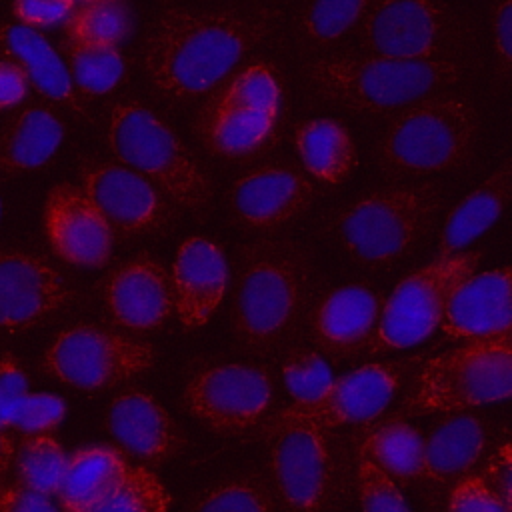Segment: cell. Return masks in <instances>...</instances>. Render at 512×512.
I'll use <instances>...</instances> for the list:
<instances>
[{
	"instance_id": "1",
	"label": "cell",
	"mask_w": 512,
	"mask_h": 512,
	"mask_svg": "<svg viewBox=\"0 0 512 512\" xmlns=\"http://www.w3.org/2000/svg\"><path fill=\"white\" fill-rule=\"evenodd\" d=\"M268 28L270 12L168 8L144 42L146 76L166 100H194L230 76Z\"/></svg>"
},
{
	"instance_id": "2",
	"label": "cell",
	"mask_w": 512,
	"mask_h": 512,
	"mask_svg": "<svg viewBox=\"0 0 512 512\" xmlns=\"http://www.w3.org/2000/svg\"><path fill=\"white\" fill-rule=\"evenodd\" d=\"M306 76L324 100L376 116L448 90L460 78V66L448 56L394 58L344 52L316 58L308 64Z\"/></svg>"
},
{
	"instance_id": "3",
	"label": "cell",
	"mask_w": 512,
	"mask_h": 512,
	"mask_svg": "<svg viewBox=\"0 0 512 512\" xmlns=\"http://www.w3.org/2000/svg\"><path fill=\"white\" fill-rule=\"evenodd\" d=\"M308 296L304 252L282 238H264L242 252L236 276L232 328L238 344L264 354L280 346L300 318Z\"/></svg>"
},
{
	"instance_id": "4",
	"label": "cell",
	"mask_w": 512,
	"mask_h": 512,
	"mask_svg": "<svg viewBox=\"0 0 512 512\" xmlns=\"http://www.w3.org/2000/svg\"><path fill=\"white\" fill-rule=\"evenodd\" d=\"M478 130L474 102L456 92H434L402 108L378 142L380 164L394 174L426 176L464 164Z\"/></svg>"
},
{
	"instance_id": "5",
	"label": "cell",
	"mask_w": 512,
	"mask_h": 512,
	"mask_svg": "<svg viewBox=\"0 0 512 512\" xmlns=\"http://www.w3.org/2000/svg\"><path fill=\"white\" fill-rule=\"evenodd\" d=\"M106 142L116 160L148 178L186 210L212 200V182L176 132L140 102H116L108 114Z\"/></svg>"
},
{
	"instance_id": "6",
	"label": "cell",
	"mask_w": 512,
	"mask_h": 512,
	"mask_svg": "<svg viewBox=\"0 0 512 512\" xmlns=\"http://www.w3.org/2000/svg\"><path fill=\"white\" fill-rule=\"evenodd\" d=\"M440 200V188L430 182L380 188L346 206L334 222V232L356 262L388 266L424 238Z\"/></svg>"
},
{
	"instance_id": "7",
	"label": "cell",
	"mask_w": 512,
	"mask_h": 512,
	"mask_svg": "<svg viewBox=\"0 0 512 512\" xmlns=\"http://www.w3.org/2000/svg\"><path fill=\"white\" fill-rule=\"evenodd\" d=\"M280 112V78L268 62L258 60L208 92L196 128L208 150L238 160L260 154L274 142Z\"/></svg>"
},
{
	"instance_id": "8",
	"label": "cell",
	"mask_w": 512,
	"mask_h": 512,
	"mask_svg": "<svg viewBox=\"0 0 512 512\" xmlns=\"http://www.w3.org/2000/svg\"><path fill=\"white\" fill-rule=\"evenodd\" d=\"M512 392L510 334L468 340L430 358L414 376L402 402L408 414L458 412L506 400Z\"/></svg>"
},
{
	"instance_id": "9",
	"label": "cell",
	"mask_w": 512,
	"mask_h": 512,
	"mask_svg": "<svg viewBox=\"0 0 512 512\" xmlns=\"http://www.w3.org/2000/svg\"><path fill=\"white\" fill-rule=\"evenodd\" d=\"M480 260L482 252L462 250L436 256L402 278L380 310L368 352L402 350L428 338L440 326L450 296L476 272Z\"/></svg>"
},
{
	"instance_id": "10",
	"label": "cell",
	"mask_w": 512,
	"mask_h": 512,
	"mask_svg": "<svg viewBox=\"0 0 512 512\" xmlns=\"http://www.w3.org/2000/svg\"><path fill=\"white\" fill-rule=\"evenodd\" d=\"M44 370L78 390H104L122 384L154 364V348L94 324L64 328L44 352Z\"/></svg>"
},
{
	"instance_id": "11",
	"label": "cell",
	"mask_w": 512,
	"mask_h": 512,
	"mask_svg": "<svg viewBox=\"0 0 512 512\" xmlns=\"http://www.w3.org/2000/svg\"><path fill=\"white\" fill-rule=\"evenodd\" d=\"M266 450L284 512H322L330 482L326 430L280 410L268 424Z\"/></svg>"
},
{
	"instance_id": "12",
	"label": "cell",
	"mask_w": 512,
	"mask_h": 512,
	"mask_svg": "<svg viewBox=\"0 0 512 512\" xmlns=\"http://www.w3.org/2000/svg\"><path fill=\"white\" fill-rule=\"evenodd\" d=\"M182 402L214 432H242L256 426L274 402L268 370L256 364H216L190 376Z\"/></svg>"
},
{
	"instance_id": "13",
	"label": "cell",
	"mask_w": 512,
	"mask_h": 512,
	"mask_svg": "<svg viewBox=\"0 0 512 512\" xmlns=\"http://www.w3.org/2000/svg\"><path fill=\"white\" fill-rule=\"evenodd\" d=\"M362 52L394 58L444 56L452 16L436 0H376L358 22Z\"/></svg>"
},
{
	"instance_id": "14",
	"label": "cell",
	"mask_w": 512,
	"mask_h": 512,
	"mask_svg": "<svg viewBox=\"0 0 512 512\" xmlns=\"http://www.w3.org/2000/svg\"><path fill=\"white\" fill-rule=\"evenodd\" d=\"M82 190L106 218L112 232L140 236L168 224L166 196L142 174L124 164L88 162L80 168Z\"/></svg>"
},
{
	"instance_id": "15",
	"label": "cell",
	"mask_w": 512,
	"mask_h": 512,
	"mask_svg": "<svg viewBox=\"0 0 512 512\" xmlns=\"http://www.w3.org/2000/svg\"><path fill=\"white\" fill-rule=\"evenodd\" d=\"M402 382V370L390 362H370L358 370L332 380L316 398L292 402L284 414L300 416L322 430L374 420L392 402Z\"/></svg>"
},
{
	"instance_id": "16",
	"label": "cell",
	"mask_w": 512,
	"mask_h": 512,
	"mask_svg": "<svg viewBox=\"0 0 512 512\" xmlns=\"http://www.w3.org/2000/svg\"><path fill=\"white\" fill-rule=\"evenodd\" d=\"M44 232L52 252L66 264L100 268L110 260L114 232L80 186L62 182L48 192Z\"/></svg>"
},
{
	"instance_id": "17",
	"label": "cell",
	"mask_w": 512,
	"mask_h": 512,
	"mask_svg": "<svg viewBox=\"0 0 512 512\" xmlns=\"http://www.w3.org/2000/svg\"><path fill=\"white\" fill-rule=\"evenodd\" d=\"M70 298L60 272L46 260L20 250L0 252V330H30Z\"/></svg>"
},
{
	"instance_id": "18",
	"label": "cell",
	"mask_w": 512,
	"mask_h": 512,
	"mask_svg": "<svg viewBox=\"0 0 512 512\" xmlns=\"http://www.w3.org/2000/svg\"><path fill=\"white\" fill-rule=\"evenodd\" d=\"M314 198L308 176L288 164H264L242 174L230 190L234 216L258 230L280 228L302 216Z\"/></svg>"
},
{
	"instance_id": "19",
	"label": "cell",
	"mask_w": 512,
	"mask_h": 512,
	"mask_svg": "<svg viewBox=\"0 0 512 512\" xmlns=\"http://www.w3.org/2000/svg\"><path fill=\"white\" fill-rule=\"evenodd\" d=\"M104 300L112 318L132 332L156 330L174 312L172 280L148 254L124 262L108 276Z\"/></svg>"
},
{
	"instance_id": "20",
	"label": "cell",
	"mask_w": 512,
	"mask_h": 512,
	"mask_svg": "<svg viewBox=\"0 0 512 512\" xmlns=\"http://www.w3.org/2000/svg\"><path fill=\"white\" fill-rule=\"evenodd\" d=\"M512 270L500 266L464 280L448 300L440 330L452 340H486L510 334Z\"/></svg>"
},
{
	"instance_id": "21",
	"label": "cell",
	"mask_w": 512,
	"mask_h": 512,
	"mask_svg": "<svg viewBox=\"0 0 512 512\" xmlns=\"http://www.w3.org/2000/svg\"><path fill=\"white\" fill-rule=\"evenodd\" d=\"M106 428L126 452L144 462L162 464L184 448V434L166 408L148 392L128 388L118 392L106 410Z\"/></svg>"
},
{
	"instance_id": "22",
	"label": "cell",
	"mask_w": 512,
	"mask_h": 512,
	"mask_svg": "<svg viewBox=\"0 0 512 512\" xmlns=\"http://www.w3.org/2000/svg\"><path fill=\"white\" fill-rule=\"evenodd\" d=\"M174 310L186 330L204 326L220 306L228 288L224 252L202 236L184 240L172 264Z\"/></svg>"
},
{
	"instance_id": "23",
	"label": "cell",
	"mask_w": 512,
	"mask_h": 512,
	"mask_svg": "<svg viewBox=\"0 0 512 512\" xmlns=\"http://www.w3.org/2000/svg\"><path fill=\"white\" fill-rule=\"evenodd\" d=\"M382 306V296L366 284L332 290L318 304L312 318L316 346L334 358L358 354L368 346Z\"/></svg>"
},
{
	"instance_id": "24",
	"label": "cell",
	"mask_w": 512,
	"mask_h": 512,
	"mask_svg": "<svg viewBox=\"0 0 512 512\" xmlns=\"http://www.w3.org/2000/svg\"><path fill=\"white\" fill-rule=\"evenodd\" d=\"M0 56L16 64L40 94L82 112L68 68L36 28L0 24Z\"/></svg>"
},
{
	"instance_id": "25",
	"label": "cell",
	"mask_w": 512,
	"mask_h": 512,
	"mask_svg": "<svg viewBox=\"0 0 512 512\" xmlns=\"http://www.w3.org/2000/svg\"><path fill=\"white\" fill-rule=\"evenodd\" d=\"M484 424L472 414H452L440 420L424 438L420 478L450 482L464 476L482 456Z\"/></svg>"
},
{
	"instance_id": "26",
	"label": "cell",
	"mask_w": 512,
	"mask_h": 512,
	"mask_svg": "<svg viewBox=\"0 0 512 512\" xmlns=\"http://www.w3.org/2000/svg\"><path fill=\"white\" fill-rule=\"evenodd\" d=\"M512 190V164L506 160L492 172L478 188L466 194L448 214L440 242L438 256L462 252L478 236H482L502 214Z\"/></svg>"
},
{
	"instance_id": "27",
	"label": "cell",
	"mask_w": 512,
	"mask_h": 512,
	"mask_svg": "<svg viewBox=\"0 0 512 512\" xmlns=\"http://www.w3.org/2000/svg\"><path fill=\"white\" fill-rule=\"evenodd\" d=\"M62 140V120L46 106H28L0 132V170L8 174L36 170L56 154Z\"/></svg>"
},
{
	"instance_id": "28",
	"label": "cell",
	"mask_w": 512,
	"mask_h": 512,
	"mask_svg": "<svg viewBox=\"0 0 512 512\" xmlns=\"http://www.w3.org/2000/svg\"><path fill=\"white\" fill-rule=\"evenodd\" d=\"M294 144L308 174L322 184H340L356 168V144L336 118H312L296 128Z\"/></svg>"
},
{
	"instance_id": "29",
	"label": "cell",
	"mask_w": 512,
	"mask_h": 512,
	"mask_svg": "<svg viewBox=\"0 0 512 512\" xmlns=\"http://www.w3.org/2000/svg\"><path fill=\"white\" fill-rule=\"evenodd\" d=\"M130 464L110 446H84L68 456L56 492L60 510L82 512L108 492Z\"/></svg>"
},
{
	"instance_id": "30",
	"label": "cell",
	"mask_w": 512,
	"mask_h": 512,
	"mask_svg": "<svg viewBox=\"0 0 512 512\" xmlns=\"http://www.w3.org/2000/svg\"><path fill=\"white\" fill-rule=\"evenodd\" d=\"M358 450L394 480L420 478L424 438L400 416L378 422L364 436Z\"/></svg>"
},
{
	"instance_id": "31",
	"label": "cell",
	"mask_w": 512,
	"mask_h": 512,
	"mask_svg": "<svg viewBox=\"0 0 512 512\" xmlns=\"http://www.w3.org/2000/svg\"><path fill=\"white\" fill-rule=\"evenodd\" d=\"M14 460L18 484L56 496L68 454L52 434H24L14 450Z\"/></svg>"
},
{
	"instance_id": "32",
	"label": "cell",
	"mask_w": 512,
	"mask_h": 512,
	"mask_svg": "<svg viewBox=\"0 0 512 512\" xmlns=\"http://www.w3.org/2000/svg\"><path fill=\"white\" fill-rule=\"evenodd\" d=\"M170 494L144 466H128L118 482L82 512H168Z\"/></svg>"
},
{
	"instance_id": "33",
	"label": "cell",
	"mask_w": 512,
	"mask_h": 512,
	"mask_svg": "<svg viewBox=\"0 0 512 512\" xmlns=\"http://www.w3.org/2000/svg\"><path fill=\"white\" fill-rule=\"evenodd\" d=\"M68 74L84 96H100L114 90L126 70V62L116 46H92L66 40Z\"/></svg>"
},
{
	"instance_id": "34",
	"label": "cell",
	"mask_w": 512,
	"mask_h": 512,
	"mask_svg": "<svg viewBox=\"0 0 512 512\" xmlns=\"http://www.w3.org/2000/svg\"><path fill=\"white\" fill-rule=\"evenodd\" d=\"M64 22L66 40L92 46H118L130 30V16L124 0L80 4Z\"/></svg>"
},
{
	"instance_id": "35",
	"label": "cell",
	"mask_w": 512,
	"mask_h": 512,
	"mask_svg": "<svg viewBox=\"0 0 512 512\" xmlns=\"http://www.w3.org/2000/svg\"><path fill=\"white\" fill-rule=\"evenodd\" d=\"M376 0H308L300 32L312 44H332L346 36Z\"/></svg>"
},
{
	"instance_id": "36",
	"label": "cell",
	"mask_w": 512,
	"mask_h": 512,
	"mask_svg": "<svg viewBox=\"0 0 512 512\" xmlns=\"http://www.w3.org/2000/svg\"><path fill=\"white\" fill-rule=\"evenodd\" d=\"M192 512H274L272 494L260 476L246 474L210 488Z\"/></svg>"
},
{
	"instance_id": "37",
	"label": "cell",
	"mask_w": 512,
	"mask_h": 512,
	"mask_svg": "<svg viewBox=\"0 0 512 512\" xmlns=\"http://www.w3.org/2000/svg\"><path fill=\"white\" fill-rule=\"evenodd\" d=\"M284 382L294 402H306L320 396L334 380L326 360L312 350H294L282 364Z\"/></svg>"
},
{
	"instance_id": "38",
	"label": "cell",
	"mask_w": 512,
	"mask_h": 512,
	"mask_svg": "<svg viewBox=\"0 0 512 512\" xmlns=\"http://www.w3.org/2000/svg\"><path fill=\"white\" fill-rule=\"evenodd\" d=\"M356 478L362 512H410L398 482L358 450Z\"/></svg>"
},
{
	"instance_id": "39",
	"label": "cell",
	"mask_w": 512,
	"mask_h": 512,
	"mask_svg": "<svg viewBox=\"0 0 512 512\" xmlns=\"http://www.w3.org/2000/svg\"><path fill=\"white\" fill-rule=\"evenodd\" d=\"M66 414L62 398L46 392H28L16 406L8 428L22 434H44L60 426Z\"/></svg>"
},
{
	"instance_id": "40",
	"label": "cell",
	"mask_w": 512,
	"mask_h": 512,
	"mask_svg": "<svg viewBox=\"0 0 512 512\" xmlns=\"http://www.w3.org/2000/svg\"><path fill=\"white\" fill-rule=\"evenodd\" d=\"M450 512H510L478 474H464L450 492Z\"/></svg>"
},
{
	"instance_id": "41",
	"label": "cell",
	"mask_w": 512,
	"mask_h": 512,
	"mask_svg": "<svg viewBox=\"0 0 512 512\" xmlns=\"http://www.w3.org/2000/svg\"><path fill=\"white\" fill-rule=\"evenodd\" d=\"M28 378L14 354H0V428L8 430L18 402L28 394Z\"/></svg>"
},
{
	"instance_id": "42",
	"label": "cell",
	"mask_w": 512,
	"mask_h": 512,
	"mask_svg": "<svg viewBox=\"0 0 512 512\" xmlns=\"http://www.w3.org/2000/svg\"><path fill=\"white\" fill-rule=\"evenodd\" d=\"M76 4L72 0H14L12 14L30 28H46L66 20Z\"/></svg>"
},
{
	"instance_id": "43",
	"label": "cell",
	"mask_w": 512,
	"mask_h": 512,
	"mask_svg": "<svg viewBox=\"0 0 512 512\" xmlns=\"http://www.w3.org/2000/svg\"><path fill=\"white\" fill-rule=\"evenodd\" d=\"M0 512H62L52 496L22 484L0 486Z\"/></svg>"
},
{
	"instance_id": "44",
	"label": "cell",
	"mask_w": 512,
	"mask_h": 512,
	"mask_svg": "<svg viewBox=\"0 0 512 512\" xmlns=\"http://www.w3.org/2000/svg\"><path fill=\"white\" fill-rule=\"evenodd\" d=\"M28 76L12 62L0 60V112L18 106L28 94Z\"/></svg>"
},
{
	"instance_id": "45",
	"label": "cell",
	"mask_w": 512,
	"mask_h": 512,
	"mask_svg": "<svg viewBox=\"0 0 512 512\" xmlns=\"http://www.w3.org/2000/svg\"><path fill=\"white\" fill-rule=\"evenodd\" d=\"M494 50L504 70L512 62V0H500L494 10Z\"/></svg>"
},
{
	"instance_id": "46",
	"label": "cell",
	"mask_w": 512,
	"mask_h": 512,
	"mask_svg": "<svg viewBox=\"0 0 512 512\" xmlns=\"http://www.w3.org/2000/svg\"><path fill=\"white\" fill-rule=\"evenodd\" d=\"M490 472H492V478L496 482V486H492V490L510 508V458H508V446L504 448V454L500 458L496 456V464L492 466Z\"/></svg>"
},
{
	"instance_id": "47",
	"label": "cell",
	"mask_w": 512,
	"mask_h": 512,
	"mask_svg": "<svg viewBox=\"0 0 512 512\" xmlns=\"http://www.w3.org/2000/svg\"><path fill=\"white\" fill-rule=\"evenodd\" d=\"M14 450H16V446H14L12 436L8 434V430L0 428V478L8 472V468L14 460Z\"/></svg>"
},
{
	"instance_id": "48",
	"label": "cell",
	"mask_w": 512,
	"mask_h": 512,
	"mask_svg": "<svg viewBox=\"0 0 512 512\" xmlns=\"http://www.w3.org/2000/svg\"><path fill=\"white\" fill-rule=\"evenodd\" d=\"M76 6H80V4H90V2H98V0H72Z\"/></svg>"
}]
</instances>
